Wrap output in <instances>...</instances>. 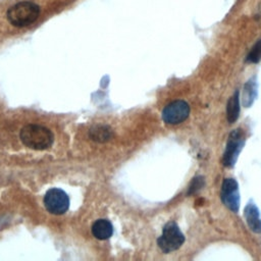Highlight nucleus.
<instances>
[{
  "mask_svg": "<svg viewBox=\"0 0 261 261\" xmlns=\"http://www.w3.org/2000/svg\"><path fill=\"white\" fill-rule=\"evenodd\" d=\"M19 138L23 145L34 150H45L51 147L54 137L52 132L39 124H27L19 134Z\"/></svg>",
  "mask_w": 261,
  "mask_h": 261,
  "instance_id": "obj_1",
  "label": "nucleus"
},
{
  "mask_svg": "<svg viewBox=\"0 0 261 261\" xmlns=\"http://www.w3.org/2000/svg\"><path fill=\"white\" fill-rule=\"evenodd\" d=\"M40 14V8L32 2H19L7 11V18L15 27H25L34 22Z\"/></svg>",
  "mask_w": 261,
  "mask_h": 261,
  "instance_id": "obj_2",
  "label": "nucleus"
},
{
  "mask_svg": "<svg viewBox=\"0 0 261 261\" xmlns=\"http://www.w3.org/2000/svg\"><path fill=\"white\" fill-rule=\"evenodd\" d=\"M185 242V237L180 231L178 225L170 221L163 227L162 234L158 238L157 244L162 252L169 253L177 250Z\"/></svg>",
  "mask_w": 261,
  "mask_h": 261,
  "instance_id": "obj_3",
  "label": "nucleus"
},
{
  "mask_svg": "<svg viewBox=\"0 0 261 261\" xmlns=\"http://www.w3.org/2000/svg\"><path fill=\"white\" fill-rule=\"evenodd\" d=\"M44 205L52 214H63L69 207L67 194L60 189H50L44 196Z\"/></svg>",
  "mask_w": 261,
  "mask_h": 261,
  "instance_id": "obj_4",
  "label": "nucleus"
},
{
  "mask_svg": "<svg viewBox=\"0 0 261 261\" xmlns=\"http://www.w3.org/2000/svg\"><path fill=\"white\" fill-rule=\"evenodd\" d=\"M190 106L184 100H175L167 104L162 110V119L168 124H177L188 118Z\"/></svg>",
  "mask_w": 261,
  "mask_h": 261,
  "instance_id": "obj_5",
  "label": "nucleus"
},
{
  "mask_svg": "<svg viewBox=\"0 0 261 261\" xmlns=\"http://www.w3.org/2000/svg\"><path fill=\"white\" fill-rule=\"evenodd\" d=\"M244 144L245 140L241 129H234L232 133H230L222 159L224 166L232 167L234 165Z\"/></svg>",
  "mask_w": 261,
  "mask_h": 261,
  "instance_id": "obj_6",
  "label": "nucleus"
},
{
  "mask_svg": "<svg viewBox=\"0 0 261 261\" xmlns=\"http://www.w3.org/2000/svg\"><path fill=\"white\" fill-rule=\"evenodd\" d=\"M220 198L222 203L232 212H238L240 208L239 185L234 178H224L221 186Z\"/></svg>",
  "mask_w": 261,
  "mask_h": 261,
  "instance_id": "obj_7",
  "label": "nucleus"
},
{
  "mask_svg": "<svg viewBox=\"0 0 261 261\" xmlns=\"http://www.w3.org/2000/svg\"><path fill=\"white\" fill-rule=\"evenodd\" d=\"M244 216L250 227L254 232L261 233V219L259 217V210L254 202L250 201L244 210Z\"/></svg>",
  "mask_w": 261,
  "mask_h": 261,
  "instance_id": "obj_8",
  "label": "nucleus"
},
{
  "mask_svg": "<svg viewBox=\"0 0 261 261\" xmlns=\"http://www.w3.org/2000/svg\"><path fill=\"white\" fill-rule=\"evenodd\" d=\"M92 233L98 240H107L113 233V226L107 219H98L92 225Z\"/></svg>",
  "mask_w": 261,
  "mask_h": 261,
  "instance_id": "obj_9",
  "label": "nucleus"
},
{
  "mask_svg": "<svg viewBox=\"0 0 261 261\" xmlns=\"http://www.w3.org/2000/svg\"><path fill=\"white\" fill-rule=\"evenodd\" d=\"M89 136L90 138L95 141V142H99V143H104L107 142L109 140L112 139L113 137V130L111 129L110 126L108 125H95L93 126L90 132H89Z\"/></svg>",
  "mask_w": 261,
  "mask_h": 261,
  "instance_id": "obj_10",
  "label": "nucleus"
},
{
  "mask_svg": "<svg viewBox=\"0 0 261 261\" xmlns=\"http://www.w3.org/2000/svg\"><path fill=\"white\" fill-rule=\"evenodd\" d=\"M240 115V100H239V91L237 90L233 95L227 101L226 106V118L229 123H233Z\"/></svg>",
  "mask_w": 261,
  "mask_h": 261,
  "instance_id": "obj_11",
  "label": "nucleus"
},
{
  "mask_svg": "<svg viewBox=\"0 0 261 261\" xmlns=\"http://www.w3.org/2000/svg\"><path fill=\"white\" fill-rule=\"evenodd\" d=\"M257 89H258V84L256 81V76L252 77L244 86L243 103L246 107H250L253 104V102L257 96Z\"/></svg>",
  "mask_w": 261,
  "mask_h": 261,
  "instance_id": "obj_12",
  "label": "nucleus"
},
{
  "mask_svg": "<svg viewBox=\"0 0 261 261\" xmlns=\"http://www.w3.org/2000/svg\"><path fill=\"white\" fill-rule=\"evenodd\" d=\"M261 60V40H258L251 48L247 55L246 61L250 63H258Z\"/></svg>",
  "mask_w": 261,
  "mask_h": 261,
  "instance_id": "obj_13",
  "label": "nucleus"
},
{
  "mask_svg": "<svg viewBox=\"0 0 261 261\" xmlns=\"http://www.w3.org/2000/svg\"><path fill=\"white\" fill-rule=\"evenodd\" d=\"M203 186H204V178H203V176H196V177H194L193 178V180H192V182H191V185H190V187H189V192H188V194L189 195H192V194H194V193H196L197 191H199L201 188H203Z\"/></svg>",
  "mask_w": 261,
  "mask_h": 261,
  "instance_id": "obj_14",
  "label": "nucleus"
}]
</instances>
